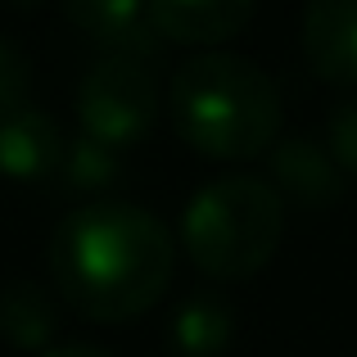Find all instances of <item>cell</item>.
<instances>
[{
  "instance_id": "1",
  "label": "cell",
  "mask_w": 357,
  "mask_h": 357,
  "mask_svg": "<svg viewBox=\"0 0 357 357\" xmlns=\"http://www.w3.org/2000/svg\"><path fill=\"white\" fill-rule=\"evenodd\" d=\"M45 262L73 312L86 321H131L167 294L176 244L154 213L96 199L54 227Z\"/></svg>"
},
{
  "instance_id": "2",
  "label": "cell",
  "mask_w": 357,
  "mask_h": 357,
  "mask_svg": "<svg viewBox=\"0 0 357 357\" xmlns=\"http://www.w3.org/2000/svg\"><path fill=\"white\" fill-rule=\"evenodd\" d=\"M172 127L195 154L240 163L258 158L280 136V91L244 54L204 50L172 73Z\"/></svg>"
},
{
  "instance_id": "3",
  "label": "cell",
  "mask_w": 357,
  "mask_h": 357,
  "mask_svg": "<svg viewBox=\"0 0 357 357\" xmlns=\"http://www.w3.org/2000/svg\"><path fill=\"white\" fill-rule=\"evenodd\" d=\"M285 236V199L258 176L208 181L181 218L185 258L208 280H249L276 258Z\"/></svg>"
},
{
  "instance_id": "4",
  "label": "cell",
  "mask_w": 357,
  "mask_h": 357,
  "mask_svg": "<svg viewBox=\"0 0 357 357\" xmlns=\"http://www.w3.org/2000/svg\"><path fill=\"white\" fill-rule=\"evenodd\" d=\"M77 122L82 136L114 149L145 140L158 122V86L149 63L127 59V54L96 59L77 86Z\"/></svg>"
},
{
  "instance_id": "5",
  "label": "cell",
  "mask_w": 357,
  "mask_h": 357,
  "mask_svg": "<svg viewBox=\"0 0 357 357\" xmlns=\"http://www.w3.org/2000/svg\"><path fill=\"white\" fill-rule=\"evenodd\" d=\"M63 14L105 54H127V59L149 63L163 50V36L149 23L145 0H63Z\"/></svg>"
},
{
  "instance_id": "6",
  "label": "cell",
  "mask_w": 357,
  "mask_h": 357,
  "mask_svg": "<svg viewBox=\"0 0 357 357\" xmlns=\"http://www.w3.org/2000/svg\"><path fill=\"white\" fill-rule=\"evenodd\" d=\"M271 185L280 199L298 204V208H331L344 195L349 176L340 172L326 145L307 136H285L271 145Z\"/></svg>"
},
{
  "instance_id": "7",
  "label": "cell",
  "mask_w": 357,
  "mask_h": 357,
  "mask_svg": "<svg viewBox=\"0 0 357 357\" xmlns=\"http://www.w3.org/2000/svg\"><path fill=\"white\" fill-rule=\"evenodd\" d=\"M303 54L331 86H357V0H307Z\"/></svg>"
},
{
  "instance_id": "8",
  "label": "cell",
  "mask_w": 357,
  "mask_h": 357,
  "mask_svg": "<svg viewBox=\"0 0 357 357\" xmlns=\"http://www.w3.org/2000/svg\"><path fill=\"white\" fill-rule=\"evenodd\" d=\"M63 136L50 114L23 105L9 118H0V176L18 185H36L59 172Z\"/></svg>"
},
{
  "instance_id": "9",
  "label": "cell",
  "mask_w": 357,
  "mask_h": 357,
  "mask_svg": "<svg viewBox=\"0 0 357 357\" xmlns=\"http://www.w3.org/2000/svg\"><path fill=\"white\" fill-rule=\"evenodd\" d=\"M149 23L172 45H222L253 18V0H145Z\"/></svg>"
},
{
  "instance_id": "10",
  "label": "cell",
  "mask_w": 357,
  "mask_h": 357,
  "mask_svg": "<svg viewBox=\"0 0 357 357\" xmlns=\"http://www.w3.org/2000/svg\"><path fill=\"white\" fill-rule=\"evenodd\" d=\"M0 331L23 353L50 349L54 331H59V307H54L50 289L32 276L5 280V285H0Z\"/></svg>"
},
{
  "instance_id": "11",
  "label": "cell",
  "mask_w": 357,
  "mask_h": 357,
  "mask_svg": "<svg viewBox=\"0 0 357 357\" xmlns=\"http://www.w3.org/2000/svg\"><path fill=\"white\" fill-rule=\"evenodd\" d=\"M236 340V312L218 294H195L167 321V344L176 357H222Z\"/></svg>"
},
{
  "instance_id": "12",
  "label": "cell",
  "mask_w": 357,
  "mask_h": 357,
  "mask_svg": "<svg viewBox=\"0 0 357 357\" xmlns=\"http://www.w3.org/2000/svg\"><path fill=\"white\" fill-rule=\"evenodd\" d=\"M59 172L68 190H109L122 176V158L114 145H100L91 136H77L73 145H63Z\"/></svg>"
},
{
  "instance_id": "13",
  "label": "cell",
  "mask_w": 357,
  "mask_h": 357,
  "mask_svg": "<svg viewBox=\"0 0 357 357\" xmlns=\"http://www.w3.org/2000/svg\"><path fill=\"white\" fill-rule=\"evenodd\" d=\"M32 96V63L14 41H0V118L27 105Z\"/></svg>"
},
{
  "instance_id": "14",
  "label": "cell",
  "mask_w": 357,
  "mask_h": 357,
  "mask_svg": "<svg viewBox=\"0 0 357 357\" xmlns=\"http://www.w3.org/2000/svg\"><path fill=\"white\" fill-rule=\"evenodd\" d=\"M326 149L340 163V172L357 181V100H344V105L331 109V122H326Z\"/></svg>"
},
{
  "instance_id": "15",
  "label": "cell",
  "mask_w": 357,
  "mask_h": 357,
  "mask_svg": "<svg viewBox=\"0 0 357 357\" xmlns=\"http://www.w3.org/2000/svg\"><path fill=\"white\" fill-rule=\"evenodd\" d=\"M45 357H114L96 344H63V349H45Z\"/></svg>"
},
{
  "instance_id": "16",
  "label": "cell",
  "mask_w": 357,
  "mask_h": 357,
  "mask_svg": "<svg viewBox=\"0 0 357 357\" xmlns=\"http://www.w3.org/2000/svg\"><path fill=\"white\" fill-rule=\"evenodd\" d=\"M14 5H18V9H32V5H36V0H14Z\"/></svg>"
}]
</instances>
